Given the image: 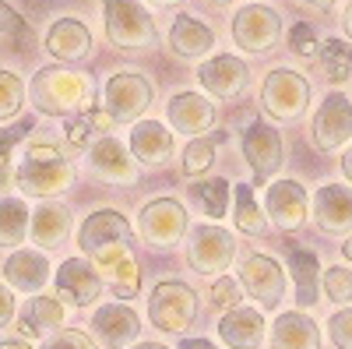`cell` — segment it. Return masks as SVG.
Returning a JSON list of instances; mask_svg holds the SVG:
<instances>
[{"label": "cell", "mask_w": 352, "mask_h": 349, "mask_svg": "<svg viewBox=\"0 0 352 349\" xmlns=\"http://www.w3.org/2000/svg\"><path fill=\"white\" fill-rule=\"evenodd\" d=\"M92 103V85L67 67H43L32 78V106L46 116H78Z\"/></svg>", "instance_id": "obj_1"}, {"label": "cell", "mask_w": 352, "mask_h": 349, "mask_svg": "<svg viewBox=\"0 0 352 349\" xmlns=\"http://www.w3.org/2000/svg\"><path fill=\"white\" fill-rule=\"evenodd\" d=\"M14 184L28 198H50L74 184V169L53 145H32L14 169Z\"/></svg>", "instance_id": "obj_2"}, {"label": "cell", "mask_w": 352, "mask_h": 349, "mask_svg": "<svg viewBox=\"0 0 352 349\" xmlns=\"http://www.w3.org/2000/svg\"><path fill=\"white\" fill-rule=\"evenodd\" d=\"M106 36L120 50H144L155 43V18L141 0H102Z\"/></svg>", "instance_id": "obj_3"}, {"label": "cell", "mask_w": 352, "mask_h": 349, "mask_svg": "<svg viewBox=\"0 0 352 349\" xmlns=\"http://www.w3.org/2000/svg\"><path fill=\"white\" fill-rule=\"evenodd\" d=\"M197 314V297L184 282H159L148 297V317L162 332H184L190 328Z\"/></svg>", "instance_id": "obj_4"}, {"label": "cell", "mask_w": 352, "mask_h": 349, "mask_svg": "<svg viewBox=\"0 0 352 349\" xmlns=\"http://www.w3.org/2000/svg\"><path fill=\"white\" fill-rule=\"evenodd\" d=\"M282 36V18L268 4H247L232 18V43L247 53H268Z\"/></svg>", "instance_id": "obj_5"}, {"label": "cell", "mask_w": 352, "mask_h": 349, "mask_svg": "<svg viewBox=\"0 0 352 349\" xmlns=\"http://www.w3.org/2000/svg\"><path fill=\"white\" fill-rule=\"evenodd\" d=\"M310 103V85L307 78H300L296 71H272L264 78V89H261V106L268 109L275 120H296V116L307 109Z\"/></svg>", "instance_id": "obj_6"}, {"label": "cell", "mask_w": 352, "mask_h": 349, "mask_svg": "<svg viewBox=\"0 0 352 349\" xmlns=\"http://www.w3.org/2000/svg\"><path fill=\"white\" fill-rule=\"evenodd\" d=\"M102 99H106V113L113 116V124L138 120L152 103V81L134 74V71H120V74H113L106 81Z\"/></svg>", "instance_id": "obj_7"}, {"label": "cell", "mask_w": 352, "mask_h": 349, "mask_svg": "<svg viewBox=\"0 0 352 349\" xmlns=\"http://www.w3.org/2000/svg\"><path fill=\"white\" fill-rule=\"evenodd\" d=\"M138 233L144 244L152 247H173L187 233V209L173 198L148 201L138 215Z\"/></svg>", "instance_id": "obj_8"}, {"label": "cell", "mask_w": 352, "mask_h": 349, "mask_svg": "<svg viewBox=\"0 0 352 349\" xmlns=\"http://www.w3.org/2000/svg\"><path fill=\"white\" fill-rule=\"evenodd\" d=\"M232 254H236V240L229 237L222 226H197L190 237V265L201 275H219L222 268H229Z\"/></svg>", "instance_id": "obj_9"}, {"label": "cell", "mask_w": 352, "mask_h": 349, "mask_svg": "<svg viewBox=\"0 0 352 349\" xmlns=\"http://www.w3.org/2000/svg\"><path fill=\"white\" fill-rule=\"evenodd\" d=\"M352 138V103L342 92H331L314 113V141L320 152H335Z\"/></svg>", "instance_id": "obj_10"}, {"label": "cell", "mask_w": 352, "mask_h": 349, "mask_svg": "<svg viewBox=\"0 0 352 349\" xmlns=\"http://www.w3.org/2000/svg\"><path fill=\"white\" fill-rule=\"evenodd\" d=\"M240 279H243V289L264 310H275L285 297V275H282L275 257H264V254L247 257L243 268H240Z\"/></svg>", "instance_id": "obj_11"}, {"label": "cell", "mask_w": 352, "mask_h": 349, "mask_svg": "<svg viewBox=\"0 0 352 349\" xmlns=\"http://www.w3.org/2000/svg\"><path fill=\"white\" fill-rule=\"evenodd\" d=\"M197 81L204 85V92L215 96V99H236L247 89L250 71H247V64L240 61V56L219 53V56H212V61H204L197 67Z\"/></svg>", "instance_id": "obj_12"}, {"label": "cell", "mask_w": 352, "mask_h": 349, "mask_svg": "<svg viewBox=\"0 0 352 349\" xmlns=\"http://www.w3.org/2000/svg\"><path fill=\"white\" fill-rule=\"evenodd\" d=\"M96 261V272L102 282L113 286L116 297H138V286H141V272H138V261L131 254V244H113V247H102L99 254H92Z\"/></svg>", "instance_id": "obj_13"}, {"label": "cell", "mask_w": 352, "mask_h": 349, "mask_svg": "<svg viewBox=\"0 0 352 349\" xmlns=\"http://www.w3.org/2000/svg\"><path fill=\"white\" fill-rule=\"evenodd\" d=\"M102 289V279L96 272V265H88L85 257H67L60 268H56V293L64 297V304L71 307H88L96 304Z\"/></svg>", "instance_id": "obj_14"}, {"label": "cell", "mask_w": 352, "mask_h": 349, "mask_svg": "<svg viewBox=\"0 0 352 349\" xmlns=\"http://www.w3.org/2000/svg\"><path fill=\"white\" fill-rule=\"evenodd\" d=\"M243 156H247V162L254 169V180L264 187V180L282 166V138H278V131L268 127V124H261V120L250 124L247 134H243Z\"/></svg>", "instance_id": "obj_15"}, {"label": "cell", "mask_w": 352, "mask_h": 349, "mask_svg": "<svg viewBox=\"0 0 352 349\" xmlns=\"http://www.w3.org/2000/svg\"><path fill=\"white\" fill-rule=\"evenodd\" d=\"M88 166H92V173L99 180L106 184H138V166H134V156L124 149L116 138H102L92 145V152H88Z\"/></svg>", "instance_id": "obj_16"}, {"label": "cell", "mask_w": 352, "mask_h": 349, "mask_svg": "<svg viewBox=\"0 0 352 349\" xmlns=\"http://www.w3.org/2000/svg\"><path fill=\"white\" fill-rule=\"evenodd\" d=\"M141 332V321L138 314L127 307V304H106L96 310L92 317V335L106 346V349H124L138 339Z\"/></svg>", "instance_id": "obj_17"}, {"label": "cell", "mask_w": 352, "mask_h": 349, "mask_svg": "<svg viewBox=\"0 0 352 349\" xmlns=\"http://www.w3.org/2000/svg\"><path fill=\"white\" fill-rule=\"evenodd\" d=\"M78 244H81L85 254H99L102 247H113V244H131V226L120 212L99 209V212H92L85 219Z\"/></svg>", "instance_id": "obj_18"}, {"label": "cell", "mask_w": 352, "mask_h": 349, "mask_svg": "<svg viewBox=\"0 0 352 349\" xmlns=\"http://www.w3.org/2000/svg\"><path fill=\"white\" fill-rule=\"evenodd\" d=\"M131 156L152 169L166 166L173 156V131L159 120H138L131 127Z\"/></svg>", "instance_id": "obj_19"}, {"label": "cell", "mask_w": 352, "mask_h": 349, "mask_svg": "<svg viewBox=\"0 0 352 349\" xmlns=\"http://www.w3.org/2000/svg\"><path fill=\"white\" fill-rule=\"evenodd\" d=\"M166 116L180 134H204L215 127V106L197 92H176L166 106Z\"/></svg>", "instance_id": "obj_20"}, {"label": "cell", "mask_w": 352, "mask_h": 349, "mask_svg": "<svg viewBox=\"0 0 352 349\" xmlns=\"http://www.w3.org/2000/svg\"><path fill=\"white\" fill-rule=\"evenodd\" d=\"M268 215L278 229L292 233L307 219V191L296 180H278L268 187Z\"/></svg>", "instance_id": "obj_21"}, {"label": "cell", "mask_w": 352, "mask_h": 349, "mask_svg": "<svg viewBox=\"0 0 352 349\" xmlns=\"http://www.w3.org/2000/svg\"><path fill=\"white\" fill-rule=\"evenodd\" d=\"M314 219L324 233H349L352 229V191L342 184L320 187L314 198Z\"/></svg>", "instance_id": "obj_22"}, {"label": "cell", "mask_w": 352, "mask_h": 349, "mask_svg": "<svg viewBox=\"0 0 352 349\" xmlns=\"http://www.w3.org/2000/svg\"><path fill=\"white\" fill-rule=\"evenodd\" d=\"M46 50L50 56L56 61H85L88 53H92V36H88V28L78 21V18H60L50 25L46 32Z\"/></svg>", "instance_id": "obj_23"}, {"label": "cell", "mask_w": 352, "mask_h": 349, "mask_svg": "<svg viewBox=\"0 0 352 349\" xmlns=\"http://www.w3.org/2000/svg\"><path fill=\"white\" fill-rule=\"evenodd\" d=\"M4 279L11 289H21V293H39V289L50 282V261L39 251H14L4 261Z\"/></svg>", "instance_id": "obj_24"}, {"label": "cell", "mask_w": 352, "mask_h": 349, "mask_svg": "<svg viewBox=\"0 0 352 349\" xmlns=\"http://www.w3.org/2000/svg\"><path fill=\"white\" fill-rule=\"evenodd\" d=\"M219 335L229 349H261L264 346V317L250 307H236L219 321Z\"/></svg>", "instance_id": "obj_25"}, {"label": "cell", "mask_w": 352, "mask_h": 349, "mask_svg": "<svg viewBox=\"0 0 352 349\" xmlns=\"http://www.w3.org/2000/svg\"><path fill=\"white\" fill-rule=\"evenodd\" d=\"M169 46H173L176 56H184V61H197V56H204L215 46V32L208 25H201L197 18L180 14L169 28Z\"/></svg>", "instance_id": "obj_26"}, {"label": "cell", "mask_w": 352, "mask_h": 349, "mask_svg": "<svg viewBox=\"0 0 352 349\" xmlns=\"http://www.w3.org/2000/svg\"><path fill=\"white\" fill-rule=\"evenodd\" d=\"M272 349H320V332L300 310L278 314L272 325Z\"/></svg>", "instance_id": "obj_27"}, {"label": "cell", "mask_w": 352, "mask_h": 349, "mask_svg": "<svg viewBox=\"0 0 352 349\" xmlns=\"http://www.w3.org/2000/svg\"><path fill=\"white\" fill-rule=\"evenodd\" d=\"M67 233H71V212L64 205H39L32 212V237L39 247L46 251L60 247L67 240Z\"/></svg>", "instance_id": "obj_28"}, {"label": "cell", "mask_w": 352, "mask_h": 349, "mask_svg": "<svg viewBox=\"0 0 352 349\" xmlns=\"http://www.w3.org/2000/svg\"><path fill=\"white\" fill-rule=\"evenodd\" d=\"M289 268H292V279H296V304L314 307L317 304V275H320L317 254H310L303 247H289Z\"/></svg>", "instance_id": "obj_29"}, {"label": "cell", "mask_w": 352, "mask_h": 349, "mask_svg": "<svg viewBox=\"0 0 352 349\" xmlns=\"http://www.w3.org/2000/svg\"><path fill=\"white\" fill-rule=\"evenodd\" d=\"M317 61H320V74H324L328 81H349V74H352V43H345L338 36L324 39Z\"/></svg>", "instance_id": "obj_30"}, {"label": "cell", "mask_w": 352, "mask_h": 349, "mask_svg": "<svg viewBox=\"0 0 352 349\" xmlns=\"http://www.w3.org/2000/svg\"><path fill=\"white\" fill-rule=\"evenodd\" d=\"M28 233V209L21 198H0V247H18Z\"/></svg>", "instance_id": "obj_31"}, {"label": "cell", "mask_w": 352, "mask_h": 349, "mask_svg": "<svg viewBox=\"0 0 352 349\" xmlns=\"http://www.w3.org/2000/svg\"><path fill=\"white\" fill-rule=\"evenodd\" d=\"M113 124L109 113H99V109H85L78 116H67V141L74 149H85L88 141H96V131H106Z\"/></svg>", "instance_id": "obj_32"}, {"label": "cell", "mask_w": 352, "mask_h": 349, "mask_svg": "<svg viewBox=\"0 0 352 349\" xmlns=\"http://www.w3.org/2000/svg\"><path fill=\"white\" fill-rule=\"evenodd\" d=\"M25 321L32 325L36 332H46V328L64 325V300H53V297H32V304L25 307Z\"/></svg>", "instance_id": "obj_33"}, {"label": "cell", "mask_w": 352, "mask_h": 349, "mask_svg": "<svg viewBox=\"0 0 352 349\" xmlns=\"http://www.w3.org/2000/svg\"><path fill=\"white\" fill-rule=\"evenodd\" d=\"M226 141V134L215 138H194L184 152V173L187 177H197V173H208V166L215 162V145Z\"/></svg>", "instance_id": "obj_34"}, {"label": "cell", "mask_w": 352, "mask_h": 349, "mask_svg": "<svg viewBox=\"0 0 352 349\" xmlns=\"http://www.w3.org/2000/svg\"><path fill=\"white\" fill-rule=\"evenodd\" d=\"M194 194H197V201L204 205V212H208L212 219H222L226 212H229V180H222V177H215V180H204V184H194Z\"/></svg>", "instance_id": "obj_35"}, {"label": "cell", "mask_w": 352, "mask_h": 349, "mask_svg": "<svg viewBox=\"0 0 352 349\" xmlns=\"http://www.w3.org/2000/svg\"><path fill=\"white\" fill-rule=\"evenodd\" d=\"M236 226L243 229V233H264V212L257 209V201H254V191H250V184H236Z\"/></svg>", "instance_id": "obj_36"}, {"label": "cell", "mask_w": 352, "mask_h": 349, "mask_svg": "<svg viewBox=\"0 0 352 349\" xmlns=\"http://www.w3.org/2000/svg\"><path fill=\"white\" fill-rule=\"evenodd\" d=\"M240 300H243V286L236 282V279H229V275H219L215 282H212V289H208V307L212 310H236L240 307Z\"/></svg>", "instance_id": "obj_37"}, {"label": "cell", "mask_w": 352, "mask_h": 349, "mask_svg": "<svg viewBox=\"0 0 352 349\" xmlns=\"http://www.w3.org/2000/svg\"><path fill=\"white\" fill-rule=\"evenodd\" d=\"M25 103V81L14 71H0V120L14 116Z\"/></svg>", "instance_id": "obj_38"}, {"label": "cell", "mask_w": 352, "mask_h": 349, "mask_svg": "<svg viewBox=\"0 0 352 349\" xmlns=\"http://www.w3.org/2000/svg\"><path fill=\"white\" fill-rule=\"evenodd\" d=\"M324 293L335 304H349L352 300V272L349 268H328L324 272Z\"/></svg>", "instance_id": "obj_39"}, {"label": "cell", "mask_w": 352, "mask_h": 349, "mask_svg": "<svg viewBox=\"0 0 352 349\" xmlns=\"http://www.w3.org/2000/svg\"><path fill=\"white\" fill-rule=\"evenodd\" d=\"M0 32L11 36V39H21V43L32 39V28H28V21H25L11 4H4V0H0Z\"/></svg>", "instance_id": "obj_40"}, {"label": "cell", "mask_w": 352, "mask_h": 349, "mask_svg": "<svg viewBox=\"0 0 352 349\" xmlns=\"http://www.w3.org/2000/svg\"><path fill=\"white\" fill-rule=\"evenodd\" d=\"M289 50L292 53H300V56H317V36H314V28L310 25H292V32H289Z\"/></svg>", "instance_id": "obj_41"}, {"label": "cell", "mask_w": 352, "mask_h": 349, "mask_svg": "<svg viewBox=\"0 0 352 349\" xmlns=\"http://www.w3.org/2000/svg\"><path fill=\"white\" fill-rule=\"evenodd\" d=\"M331 328V342L338 346V349H352V310H338L331 321H328Z\"/></svg>", "instance_id": "obj_42"}, {"label": "cell", "mask_w": 352, "mask_h": 349, "mask_svg": "<svg viewBox=\"0 0 352 349\" xmlns=\"http://www.w3.org/2000/svg\"><path fill=\"white\" fill-rule=\"evenodd\" d=\"M39 349H96V346L81 332H60V335H53L50 342H43Z\"/></svg>", "instance_id": "obj_43"}, {"label": "cell", "mask_w": 352, "mask_h": 349, "mask_svg": "<svg viewBox=\"0 0 352 349\" xmlns=\"http://www.w3.org/2000/svg\"><path fill=\"white\" fill-rule=\"evenodd\" d=\"M32 131V124H18V127H8V131H0V159H8L14 145Z\"/></svg>", "instance_id": "obj_44"}, {"label": "cell", "mask_w": 352, "mask_h": 349, "mask_svg": "<svg viewBox=\"0 0 352 349\" xmlns=\"http://www.w3.org/2000/svg\"><path fill=\"white\" fill-rule=\"evenodd\" d=\"M14 317V293L11 286H0V328H8Z\"/></svg>", "instance_id": "obj_45"}, {"label": "cell", "mask_w": 352, "mask_h": 349, "mask_svg": "<svg viewBox=\"0 0 352 349\" xmlns=\"http://www.w3.org/2000/svg\"><path fill=\"white\" fill-rule=\"evenodd\" d=\"M180 349H219V346H212L208 339H184Z\"/></svg>", "instance_id": "obj_46"}, {"label": "cell", "mask_w": 352, "mask_h": 349, "mask_svg": "<svg viewBox=\"0 0 352 349\" xmlns=\"http://www.w3.org/2000/svg\"><path fill=\"white\" fill-rule=\"evenodd\" d=\"M11 184V162L8 159H0V191H4Z\"/></svg>", "instance_id": "obj_47"}, {"label": "cell", "mask_w": 352, "mask_h": 349, "mask_svg": "<svg viewBox=\"0 0 352 349\" xmlns=\"http://www.w3.org/2000/svg\"><path fill=\"white\" fill-rule=\"evenodd\" d=\"M342 25H345V32H349V39H352V4L345 8V14H342Z\"/></svg>", "instance_id": "obj_48"}, {"label": "cell", "mask_w": 352, "mask_h": 349, "mask_svg": "<svg viewBox=\"0 0 352 349\" xmlns=\"http://www.w3.org/2000/svg\"><path fill=\"white\" fill-rule=\"evenodd\" d=\"M303 4H310V8H320V11H328L335 0H303Z\"/></svg>", "instance_id": "obj_49"}, {"label": "cell", "mask_w": 352, "mask_h": 349, "mask_svg": "<svg viewBox=\"0 0 352 349\" xmlns=\"http://www.w3.org/2000/svg\"><path fill=\"white\" fill-rule=\"evenodd\" d=\"M342 169H345V177H349V180H352V149H349V156H345V159H342Z\"/></svg>", "instance_id": "obj_50"}, {"label": "cell", "mask_w": 352, "mask_h": 349, "mask_svg": "<svg viewBox=\"0 0 352 349\" xmlns=\"http://www.w3.org/2000/svg\"><path fill=\"white\" fill-rule=\"evenodd\" d=\"M148 4H152V8H176L180 0H148Z\"/></svg>", "instance_id": "obj_51"}, {"label": "cell", "mask_w": 352, "mask_h": 349, "mask_svg": "<svg viewBox=\"0 0 352 349\" xmlns=\"http://www.w3.org/2000/svg\"><path fill=\"white\" fill-rule=\"evenodd\" d=\"M0 349H28V346H25V342H14V339H11V342H0Z\"/></svg>", "instance_id": "obj_52"}, {"label": "cell", "mask_w": 352, "mask_h": 349, "mask_svg": "<svg viewBox=\"0 0 352 349\" xmlns=\"http://www.w3.org/2000/svg\"><path fill=\"white\" fill-rule=\"evenodd\" d=\"M134 349H166L162 342H141V346H134Z\"/></svg>", "instance_id": "obj_53"}, {"label": "cell", "mask_w": 352, "mask_h": 349, "mask_svg": "<svg viewBox=\"0 0 352 349\" xmlns=\"http://www.w3.org/2000/svg\"><path fill=\"white\" fill-rule=\"evenodd\" d=\"M342 254H345V257L352 261V240H345V247H342Z\"/></svg>", "instance_id": "obj_54"}, {"label": "cell", "mask_w": 352, "mask_h": 349, "mask_svg": "<svg viewBox=\"0 0 352 349\" xmlns=\"http://www.w3.org/2000/svg\"><path fill=\"white\" fill-rule=\"evenodd\" d=\"M212 4H232V0H212Z\"/></svg>", "instance_id": "obj_55"}]
</instances>
